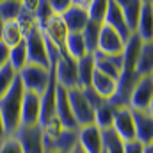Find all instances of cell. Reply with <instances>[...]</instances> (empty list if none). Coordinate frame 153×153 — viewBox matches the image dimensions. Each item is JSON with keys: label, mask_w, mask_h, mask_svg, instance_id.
I'll use <instances>...</instances> for the list:
<instances>
[{"label": "cell", "mask_w": 153, "mask_h": 153, "mask_svg": "<svg viewBox=\"0 0 153 153\" xmlns=\"http://www.w3.org/2000/svg\"><path fill=\"white\" fill-rule=\"evenodd\" d=\"M23 85L20 76H16L14 84L11 85V89L0 98V117L5 128L7 137L14 135L16 130L22 126V100H23Z\"/></svg>", "instance_id": "obj_1"}, {"label": "cell", "mask_w": 153, "mask_h": 153, "mask_svg": "<svg viewBox=\"0 0 153 153\" xmlns=\"http://www.w3.org/2000/svg\"><path fill=\"white\" fill-rule=\"evenodd\" d=\"M128 107L139 112L153 114V75L139 76L128 100Z\"/></svg>", "instance_id": "obj_2"}, {"label": "cell", "mask_w": 153, "mask_h": 153, "mask_svg": "<svg viewBox=\"0 0 153 153\" xmlns=\"http://www.w3.org/2000/svg\"><path fill=\"white\" fill-rule=\"evenodd\" d=\"M20 80L25 91L29 93H36V94H43L48 87L50 76H52V68H43L38 64H27L20 73Z\"/></svg>", "instance_id": "obj_3"}, {"label": "cell", "mask_w": 153, "mask_h": 153, "mask_svg": "<svg viewBox=\"0 0 153 153\" xmlns=\"http://www.w3.org/2000/svg\"><path fill=\"white\" fill-rule=\"evenodd\" d=\"M25 48H27V57L29 64H38L43 68H52L48 52H46V43H45V34L38 25H34L27 34H25Z\"/></svg>", "instance_id": "obj_4"}, {"label": "cell", "mask_w": 153, "mask_h": 153, "mask_svg": "<svg viewBox=\"0 0 153 153\" xmlns=\"http://www.w3.org/2000/svg\"><path fill=\"white\" fill-rule=\"evenodd\" d=\"M68 91V100H70V107H71V114L76 121V126H89L94 125V109L89 103V100L85 98L84 91L80 87L73 89H66Z\"/></svg>", "instance_id": "obj_5"}, {"label": "cell", "mask_w": 153, "mask_h": 153, "mask_svg": "<svg viewBox=\"0 0 153 153\" xmlns=\"http://www.w3.org/2000/svg\"><path fill=\"white\" fill-rule=\"evenodd\" d=\"M55 82L64 89L78 87V76H76V61H73L66 52H59L57 61L52 66Z\"/></svg>", "instance_id": "obj_6"}, {"label": "cell", "mask_w": 153, "mask_h": 153, "mask_svg": "<svg viewBox=\"0 0 153 153\" xmlns=\"http://www.w3.org/2000/svg\"><path fill=\"white\" fill-rule=\"evenodd\" d=\"M18 141L23 153H45V143H43V128L39 125H29L20 126L14 135H11Z\"/></svg>", "instance_id": "obj_7"}, {"label": "cell", "mask_w": 153, "mask_h": 153, "mask_svg": "<svg viewBox=\"0 0 153 153\" xmlns=\"http://www.w3.org/2000/svg\"><path fill=\"white\" fill-rule=\"evenodd\" d=\"M89 2L91 0H71L70 9L61 16L68 32H82L84 30V27L89 22V16H87Z\"/></svg>", "instance_id": "obj_8"}, {"label": "cell", "mask_w": 153, "mask_h": 153, "mask_svg": "<svg viewBox=\"0 0 153 153\" xmlns=\"http://www.w3.org/2000/svg\"><path fill=\"white\" fill-rule=\"evenodd\" d=\"M112 130L121 137L125 144L135 141V128H134V116L130 107H114Z\"/></svg>", "instance_id": "obj_9"}, {"label": "cell", "mask_w": 153, "mask_h": 153, "mask_svg": "<svg viewBox=\"0 0 153 153\" xmlns=\"http://www.w3.org/2000/svg\"><path fill=\"white\" fill-rule=\"evenodd\" d=\"M55 119L61 123L62 128L78 130L75 117L71 114V107H70V100H68V91L64 87H61L59 84L55 85Z\"/></svg>", "instance_id": "obj_10"}, {"label": "cell", "mask_w": 153, "mask_h": 153, "mask_svg": "<svg viewBox=\"0 0 153 153\" xmlns=\"http://www.w3.org/2000/svg\"><path fill=\"white\" fill-rule=\"evenodd\" d=\"M96 52L103 55H123L125 52V41L117 36V32L107 25H102L100 36H98V48Z\"/></svg>", "instance_id": "obj_11"}, {"label": "cell", "mask_w": 153, "mask_h": 153, "mask_svg": "<svg viewBox=\"0 0 153 153\" xmlns=\"http://www.w3.org/2000/svg\"><path fill=\"white\" fill-rule=\"evenodd\" d=\"M103 25H107V27H111L112 30H116L117 36L125 41V45H126V41L132 36L130 30H128V27H126V23H125V18H123V14H121V9H119V5H117V0H109Z\"/></svg>", "instance_id": "obj_12"}, {"label": "cell", "mask_w": 153, "mask_h": 153, "mask_svg": "<svg viewBox=\"0 0 153 153\" xmlns=\"http://www.w3.org/2000/svg\"><path fill=\"white\" fill-rule=\"evenodd\" d=\"M93 61H94L96 71L111 76L117 82V78L121 75V70H123V55H103L100 52H94Z\"/></svg>", "instance_id": "obj_13"}, {"label": "cell", "mask_w": 153, "mask_h": 153, "mask_svg": "<svg viewBox=\"0 0 153 153\" xmlns=\"http://www.w3.org/2000/svg\"><path fill=\"white\" fill-rule=\"evenodd\" d=\"M78 148L84 153H102V130L96 125L78 128Z\"/></svg>", "instance_id": "obj_14"}, {"label": "cell", "mask_w": 153, "mask_h": 153, "mask_svg": "<svg viewBox=\"0 0 153 153\" xmlns=\"http://www.w3.org/2000/svg\"><path fill=\"white\" fill-rule=\"evenodd\" d=\"M134 116V128H135V141L143 146L153 144V114L132 111Z\"/></svg>", "instance_id": "obj_15"}, {"label": "cell", "mask_w": 153, "mask_h": 153, "mask_svg": "<svg viewBox=\"0 0 153 153\" xmlns=\"http://www.w3.org/2000/svg\"><path fill=\"white\" fill-rule=\"evenodd\" d=\"M39 116H41V96L36 93H23L22 100V125H39Z\"/></svg>", "instance_id": "obj_16"}, {"label": "cell", "mask_w": 153, "mask_h": 153, "mask_svg": "<svg viewBox=\"0 0 153 153\" xmlns=\"http://www.w3.org/2000/svg\"><path fill=\"white\" fill-rule=\"evenodd\" d=\"M43 34H45V38L48 39L53 46H57L59 52H64V41H66L70 32H68V29H66V25H64V22H62L61 16L53 14L48 20V23L45 25Z\"/></svg>", "instance_id": "obj_17"}, {"label": "cell", "mask_w": 153, "mask_h": 153, "mask_svg": "<svg viewBox=\"0 0 153 153\" xmlns=\"http://www.w3.org/2000/svg\"><path fill=\"white\" fill-rule=\"evenodd\" d=\"M152 22H153V4L150 0H143L141 16H139V23H137V29H135V36L143 43H152L153 39Z\"/></svg>", "instance_id": "obj_18"}, {"label": "cell", "mask_w": 153, "mask_h": 153, "mask_svg": "<svg viewBox=\"0 0 153 153\" xmlns=\"http://www.w3.org/2000/svg\"><path fill=\"white\" fill-rule=\"evenodd\" d=\"M116 85H117V82H116L114 78H111V76L103 75V73H100V71L94 70L93 80H91V89L103 102H111L112 100V96L116 94Z\"/></svg>", "instance_id": "obj_19"}, {"label": "cell", "mask_w": 153, "mask_h": 153, "mask_svg": "<svg viewBox=\"0 0 153 153\" xmlns=\"http://www.w3.org/2000/svg\"><path fill=\"white\" fill-rule=\"evenodd\" d=\"M117 5L121 9V14L125 18V23H126L130 34H135L137 23H139V16H141L143 0H117Z\"/></svg>", "instance_id": "obj_20"}, {"label": "cell", "mask_w": 153, "mask_h": 153, "mask_svg": "<svg viewBox=\"0 0 153 153\" xmlns=\"http://www.w3.org/2000/svg\"><path fill=\"white\" fill-rule=\"evenodd\" d=\"M0 41H2L9 50L14 48V46H18L20 43L25 41V34H23V30H22V27L18 25L16 20H13V22H5V23H4Z\"/></svg>", "instance_id": "obj_21"}, {"label": "cell", "mask_w": 153, "mask_h": 153, "mask_svg": "<svg viewBox=\"0 0 153 153\" xmlns=\"http://www.w3.org/2000/svg\"><path fill=\"white\" fill-rule=\"evenodd\" d=\"M153 71V45L143 43V48L135 61V76H148Z\"/></svg>", "instance_id": "obj_22"}, {"label": "cell", "mask_w": 153, "mask_h": 153, "mask_svg": "<svg viewBox=\"0 0 153 153\" xmlns=\"http://www.w3.org/2000/svg\"><path fill=\"white\" fill-rule=\"evenodd\" d=\"M93 73H94L93 53H87L85 57H82L80 61H76V76H78V87L80 89H89L91 87Z\"/></svg>", "instance_id": "obj_23"}, {"label": "cell", "mask_w": 153, "mask_h": 153, "mask_svg": "<svg viewBox=\"0 0 153 153\" xmlns=\"http://www.w3.org/2000/svg\"><path fill=\"white\" fill-rule=\"evenodd\" d=\"M75 146H78V130L62 128V132L55 139V143L50 144V146H46L45 150H59V152H62V153H70Z\"/></svg>", "instance_id": "obj_24"}, {"label": "cell", "mask_w": 153, "mask_h": 153, "mask_svg": "<svg viewBox=\"0 0 153 153\" xmlns=\"http://www.w3.org/2000/svg\"><path fill=\"white\" fill-rule=\"evenodd\" d=\"M64 52L73 59V61H80L82 57L87 55V50H85V43L80 32H70L68 38L64 41Z\"/></svg>", "instance_id": "obj_25"}, {"label": "cell", "mask_w": 153, "mask_h": 153, "mask_svg": "<svg viewBox=\"0 0 153 153\" xmlns=\"http://www.w3.org/2000/svg\"><path fill=\"white\" fill-rule=\"evenodd\" d=\"M102 153H125V143L112 128L102 130Z\"/></svg>", "instance_id": "obj_26"}, {"label": "cell", "mask_w": 153, "mask_h": 153, "mask_svg": "<svg viewBox=\"0 0 153 153\" xmlns=\"http://www.w3.org/2000/svg\"><path fill=\"white\" fill-rule=\"evenodd\" d=\"M102 25L103 23H96V22H87V25L84 27V30L80 32L84 43H85V50L87 53H94L96 48H98V36H100V30H102Z\"/></svg>", "instance_id": "obj_27"}, {"label": "cell", "mask_w": 153, "mask_h": 153, "mask_svg": "<svg viewBox=\"0 0 153 153\" xmlns=\"http://www.w3.org/2000/svg\"><path fill=\"white\" fill-rule=\"evenodd\" d=\"M7 64L16 71L20 73L27 64H29V57H27V48H25V41L20 43L18 46L11 48L9 50V59H7Z\"/></svg>", "instance_id": "obj_28"}, {"label": "cell", "mask_w": 153, "mask_h": 153, "mask_svg": "<svg viewBox=\"0 0 153 153\" xmlns=\"http://www.w3.org/2000/svg\"><path fill=\"white\" fill-rule=\"evenodd\" d=\"M112 119H114V105H111L109 102H103L94 111V125L100 130L112 128Z\"/></svg>", "instance_id": "obj_29"}, {"label": "cell", "mask_w": 153, "mask_h": 153, "mask_svg": "<svg viewBox=\"0 0 153 153\" xmlns=\"http://www.w3.org/2000/svg\"><path fill=\"white\" fill-rule=\"evenodd\" d=\"M22 11L20 0H0V18L4 22H13L18 18Z\"/></svg>", "instance_id": "obj_30"}, {"label": "cell", "mask_w": 153, "mask_h": 153, "mask_svg": "<svg viewBox=\"0 0 153 153\" xmlns=\"http://www.w3.org/2000/svg\"><path fill=\"white\" fill-rule=\"evenodd\" d=\"M107 4H109V0H91L89 2V9H87L89 20L96 22V23H103L105 13H107Z\"/></svg>", "instance_id": "obj_31"}, {"label": "cell", "mask_w": 153, "mask_h": 153, "mask_svg": "<svg viewBox=\"0 0 153 153\" xmlns=\"http://www.w3.org/2000/svg\"><path fill=\"white\" fill-rule=\"evenodd\" d=\"M16 76H18V73H16L9 64H5L4 68H0V98L11 89V85L14 84Z\"/></svg>", "instance_id": "obj_32"}, {"label": "cell", "mask_w": 153, "mask_h": 153, "mask_svg": "<svg viewBox=\"0 0 153 153\" xmlns=\"http://www.w3.org/2000/svg\"><path fill=\"white\" fill-rule=\"evenodd\" d=\"M52 16H53V13H52V9H50V4H48V0H39L38 9H36V13H34L36 25H38L39 29L43 30V29H45V25L48 23V20H50Z\"/></svg>", "instance_id": "obj_33"}, {"label": "cell", "mask_w": 153, "mask_h": 153, "mask_svg": "<svg viewBox=\"0 0 153 153\" xmlns=\"http://www.w3.org/2000/svg\"><path fill=\"white\" fill-rule=\"evenodd\" d=\"M48 4H50V9H52V13H53V14L62 16V14L70 9L71 0H48Z\"/></svg>", "instance_id": "obj_34"}, {"label": "cell", "mask_w": 153, "mask_h": 153, "mask_svg": "<svg viewBox=\"0 0 153 153\" xmlns=\"http://www.w3.org/2000/svg\"><path fill=\"white\" fill-rule=\"evenodd\" d=\"M0 153H23V150H22V146L18 144V141L14 137H7L0 144Z\"/></svg>", "instance_id": "obj_35"}, {"label": "cell", "mask_w": 153, "mask_h": 153, "mask_svg": "<svg viewBox=\"0 0 153 153\" xmlns=\"http://www.w3.org/2000/svg\"><path fill=\"white\" fill-rule=\"evenodd\" d=\"M125 153H143V144L137 141L128 143V144H125Z\"/></svg>", "instance_id": "obj_36"}, {"label": "cell", "mask_w": 153, "mask_h": 153, "mask_svg": "<svg viewBox=\"0 0 153 153\" xmlns=\"http://www.w3.org/2000/svg\"><path fill=\"white\" fill-rule=\"evenodd\" d=\"M7 59H9V48L0 41V68H4L7 64Z\"/></svg>", "instance_id": "obj_37"}, {"label": "cell", "mask_w": 153, "mask_h": 153, "mask_svg": "<svg viewBox=\"0 0 153 153\" xmlns=\"http://www.w3.org/2000/svg\"><path fill=\"white\" fill-rule=\"evenodd\" d=\"M7 139V134H5V128H4V123H2V117H0V144Z\"/></svg>", "instance_id": "obj_38"}, {"label": "cell", "mask_w": 153, "mask_h": 153, "mask_svg": "<svg viewBox=\"0 0 153 153\" xmlns=\"http://www.w3.org/2000/svg\"><path fill=\"white\" fill-rule=\"evenodd\" d=\"M143 153H153V144H146V146H143Z\"/></svg>", "instance_id": "obj_39"}, {"label": "cell", "mask_w": 153, "mask_h": 153, "mask_svg": "<svg viewBox=\"0 0 153 153\" xmlns=\"http://www.w3.org/2000/svg\"><path fill=\"white\" fill-rule=\"evenodd\" d=\"M70 153H84V152H82V150H80L78 146H75V148H73V150H71Z\"/></svg>", "instance_id": "obj_40"}, {"label": "cell", "mask_w": 153, "mask_h": 153, "mask_svg": "<svg viewBox=\"0 0 153 153\" xmlns=\"http://www.w3.org/2000/svg\"><path fill=\"white\" fill-rule=\"evenodd\" d=\"M45 153H62V152H59V150H45Z\"/></svg>", "instance_id": "obj_41"}, {"label": "cell", "mask_w": 153, "mask_h": 153, "mask_svg": "<svg viewBox=\"0 0 153 153\" xmlns=\"http://www.w3.org/2000/svg\"><path fill=\"white\" fill-rule=\"evenodd\" d=\"M4 23H5V22H4V20L0 18V36H2V29H4Z\"/></svg>", "instance_id": "obj_42"}]
</instances>
